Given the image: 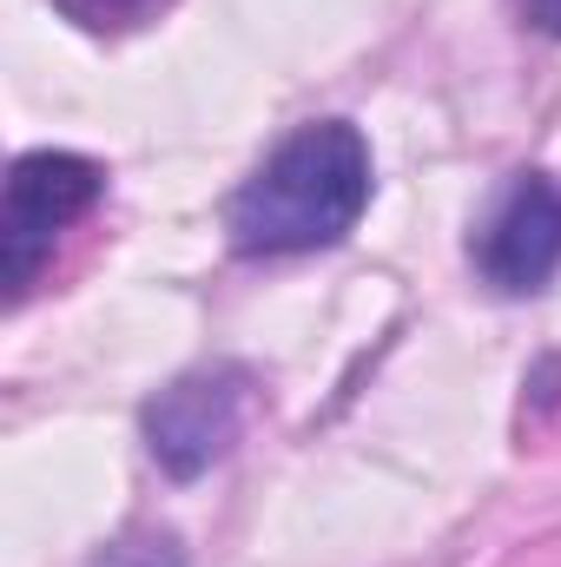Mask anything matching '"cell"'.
<instances>
[{
    "label": "cell",
    "mask_w": 561,
    "mask_h": 567,
    "mask_svg": "<svg viewBox=\"0 0 561 567\" xmlns=\"http://www.w3.org/2000/svg\"><path fill=\"white\" fill-rule=\"evenodd\" d=\"M370 145L350 120H310L284 133L265 165L232 192L225 231L245 258H304L357 231L370 205Z\"/></svg>",
    "instance_id": "1"
},
{
    "label": "cell",
    "mask_w": 561,
    "mask_h": 567,
    "mask_svg": "<svg viewBox=\"0 0 561 567\" xmlns=\"http://www.w3.org/2000/svg\"><path fill=\"white\" fill-rule=\"evenodd\" d=\"M522 20H529V27H542V33H555V40H561V0H522Z\"/></svg>",
    "instance_id": "7"
},
{
    "label": "cell",
    "mask_w": 561,
    "mask_h": 567,
    "mask_svg": "<svg viewBox=\"0 0 561 567\" xmlns=\"http://www.w3.org/2000/svg\"><path fill=\"white\" fill-rule=\"evenodd\" d=\"M106 192V172L80 152H27L7 172V212H0V251H7V297H27L40 265L53 258V238L80 225Z\"/></svg>",
    "instance_id": "3"
},
{
    "label": "cell",
    "mask_w": 561,
    "mask_h": 567,
    "mask_svg": "<svg viewBox=\"0 0 561 567\" xmlns=\"http://www.w3.org/2000/svg\"><path fill=\"white\" fill-rule=\"evenodd\" d=\"M469 258L502 297H529L561 271V185L549 172H516L482 212Z\"/></svg>",
    "instance_id": "4"
},
{
    "label": "cell",
    "mask_w": 561,
    "mask_h": 567,
    "mask_svg": "<svg viewBox=\"0 0 561 567\" xmlns=\"http://www.w3.org/2000/svg\"><path fill=\"white\" fill-rule=\"evenodd\" d=\"M93 567H192V561H185L172 528H126L93 555Z\"/></svg>",
    "instance_id": "5"
},
{
    "label": "cell",
    "mask_w": 561,
    "mask_h": 567,
    "mask_svg": "<svg viewBox=\"0 0 561 567\" xmlns=\"http://www.w3.org/2000/svg\"><path fill=\"white\" fill-rule=\"evenodd\" d=\"M245 410H252V370L245 363H198V370L172 377L140 410L145 455L172 482H198L245 435Z\"/></svg>",
    "instance_id": "2"
},
{
    "label": "cell",
    "mask_w": 561,
    "mask_h": 567,
    "mask_svg": "<svg viewBox=\"0 0 561 567\" xmlns=\"http://www.w3.org/2000/svg\"><path fill=\"white\" fill-rule=\"evenodd\" d=\"M53 7L86 33H133L145 20H159L172 0H53Z\"/></svg>",
    "instance_id": "6"
}]
</instances>
